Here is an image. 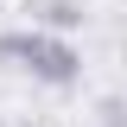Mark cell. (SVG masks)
I'll return each mask as SVG.
<instances>
[{
	"label": "cell",
	"instance_id": "1",
	"mask_svg": "<svg viewBox=\"0 0 127 127\" xmlns=\"http://www.w3.org/2000/svg\"><path fill=\"white\" fill-rule=\"evenodd\" d=\"M0 64L26 70L32 83L45 89H70L83 76V51L64 38V32H45V26H19V32H0Z\"/></svg>",
	"mask_w": 127,
	"mask_h": 127
},
{
	"label": "cell",
	"instance_id": "2",
	"mask_svg": "<svg viewBox=\"0 0 127 127\" xmlns=\"http://www.w3.org/2000/svg\"><path fill=\"white\" fill-rule=\"evenodd\" d=\"M26 13L38 19L45 32H76L83 26V6H76V0H26Z\"/></svg>",
	"mask_w": 127,
	"mask_h": 127
},
{
	"label": "cell",
	"instance_id": "3",
	"mask_svg": "<svg viewBox=\"0 0 127 127\" xmlns=\"http://www.w3.org/2000/svg\"><path fill=\"white\" fill-rule=\"evenodd\" d=\"M102 121H108V127H127V108H121V102H114V95H108V102H102Z\"/></svg>",
	"mask_w": 127,
	"mask_h": 127
},
{
	"label": "cell",
	"instance_id": "4",
	"mask_svg": "<svg viewBox=\"0 0 127 127\" xmlns=\"http://www.w3.org/2000/svg\"><path fill=\"white\" fill-rule=\"evenodd\" d=\"M121 64H127V45H121Z\"/></svg>",
	"mask_w": 127,
	"mask_h": 127
},
{
	"label": "cell",
	"instance_id": "5",
	"mask_svg": "<svg viewBox=\"0 0 127 127\" xmlns=\"http://www.w3.org/2000/svg\"><path fill=\"white\" fill-rule=\"evenodd\" d=\"M0 127H6V121H0Z\"/></svg>",
	"mask_w": 127,
	"mask_h": 127
}]
</instances>
